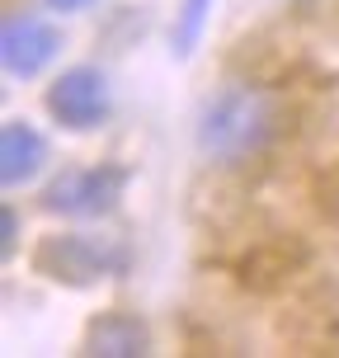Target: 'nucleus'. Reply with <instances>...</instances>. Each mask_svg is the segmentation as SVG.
I'll return each mask as SVG.
<instances>
[{
  "label": "nucleus",
  "instance_id": "obj_2",
  "mask_svg": "<svg viewBox=\"0 0 339 358\" xmlns=\"http://www.w3.org/2000/svg\"><path fill=\"white\" fill-rule=\"evenodd\" d=\"M34 273L62 287H94L108 278H123L132 268V250L113 236H85V231H62L43 236L29 255Z\"/></svg>",
  "mask_w": 339,
  "mask_h": 358
},
{
  "label": "nucleus",
  "instance_id": "obj_7",
  "mask_svg": "<svg viewBox=\"0 0 339 358\" xmlns=\"http://www.w3.org/2000/svg\"><path fill=\"white\" fill-rule=\"evenodd\" d=\"M43 161H48V142H43V132L34 123L10 118L0 127V179H5V189L29 184L43 170Z\"/></svg>",
  "mask_w": 339,
  "mask_h": 358
},
{
  "label": "nucleus",
  "instance_id": "obj_3",
  "mask_svg": "<svg viewBox=\"0 0 339 358\" xmlns=\"http://www.w3.org/2000/svg\"><path fill=\"white\" fill-rule=\"evenodd\" d=\"M127 165L99 161V165H71L43 189V213L52 217H108L127 194Z\"/></svg>",
  "mask_w": 339,
  "mask_h": 358
},
{
  "label": "nucleus",
  "instance_id": "obj_8",
  "mask_svg": "<svg viewBox=\"0 0 339 358\" xmlns=\"http://www.w3.org/2000/svg\"><path fill=\"white\" fill-rule=\"evenodd\" d=\"M212 5L217 0H184L175 15V29H170V52L175 57H194V48L203 43V29L212 19Z\"/></svg>",
  "mask_w": 339,
  "mask_h": 358
},
{
  "label": "nucleus",
  "instance_id": "obj_9",
  "mask_svg": "<svg viewBox=\"0 0 339 358\" xmlns=\"http://www.w3.org/2000/svg\"><path fill=\"white\" fill-rule=\"evenodd\" d=\"M0 255H5V259H15V250H19V213L15 208H5V213H0Z\"/></svg>",
  "mask_w": 339,
  "mask_h": 358
},
{
  "label": "nucleus",
  "instance_id": "obj_4",
  "mask_svg": "<svg viewBox=\"0 0 339 358\" xmlns=\"http://www.w3.org/2000/svg\"><path fill=\"white\" fill-rule=\"evenodd\" d=\"M108 108H113L108 76L99 66H71V71H62L48 85V113L66 132H94V127H104Z\"/></svg>",
  "mask_w": 339,
  "mask_h": 358
},
{
  "label": "nucleus",
  "instance_id": "obj_1",
  "mask_svg": "<svg viewBox=\"0 0 339 358\" xmlns=\"http://www.w3.org/2000/svg\"><path fill=\"white\" fill-rule=\"evenodd\" d=\"M278 132V108L264 90L254 85H226L222 94L208 99L203 118H198V151L208 161L236 165L259 156Z\"/></svg>",
  "mask_w": 339,
  "mask_h": 358
},
{
  "label": "nucleus",
  "instance_id": "obj_6",
  "mask_svg": "<svg viewBox=\"0 0 339 358\" xmlns=\"http://www.w3.org/2000/svg\"><path fill=\"white\" fill-rule=\"evenodd\" d=\"M89 358H146L151 354V325L137 311H99L80 340Z\"/></svg>",
  "mask_w": 339,
  "mask_h": 358
},
{
  "label": "nucleus",
  "instance_id": "obj_5",
  "mask_svg": "<svg viewBox=\"0 0 339 358\" xmlns=\"http://www.w3.org/2000/svg\"><path fill=\"white\" fill-rule=\"evenodd\" d=\"M57 52H62V34L43 15L5 19V29H0V62H5V71L15 80H34L38 71H48Z\"/></svg>",
  "mask_w": 339,
  "mask_h": 358
},
{
  "label": "nucleus",
  "instance_id": "obj_10",
  "mask_svg": "<svg viewBox=\"0 0 339 358\" xmlns=\"http://www.w3.org/2000/svg\"><path fill=\"white\" fill-rule=\"evenodd\" d=\"M48 10H62V15H71V10H85V5H94V0H43Z\"/></svg>",
  "mask_w": 339,
  "mask_h": 358
}]
</instances>
